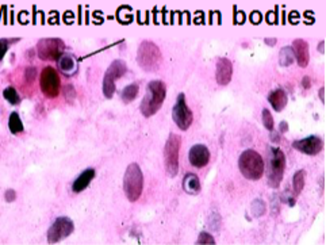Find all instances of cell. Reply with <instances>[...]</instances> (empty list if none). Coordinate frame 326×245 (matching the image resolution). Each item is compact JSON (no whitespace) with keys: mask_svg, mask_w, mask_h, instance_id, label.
<instances>
[{"mask_svg":"<svg viewBox=\"0 0 326 245\" xmlns=\"http://www.w3.org/2000/svg\"><path fill=\"white\" fill-rule=\"evenodd\" d=\"M59 68L65 75H73L77 71V62L75 60V57L69 53H64L59 59Z\"/></svg>","mask_w":326,"mask_h":245,"instance_id":"cell-19","label":"cell"},{"mask_svg":"<svg viewBox=\"0 0 326 245\" xmlns=\"http://www.w3.org/2000/svg\"><path fill=\"white\" fill-rule=\"evenodd\" d=\"M264 42H266L268 46H275L277 42V39L276 38H266L264 39Z\"/></svg>","mask_w":326,"mask_h":245,"instance_id":"cell-33","label":"cell"},{"mask_svg":"<svg viewBox=\"0 0 326 245\" xmlns=\"http://www.w3.org/2000/svg\"><path fill=\"white\" fill-rule=\"evenodd\" d=\"M21 38H14V39H8V38H0V62L4 59L7 50L10 48V45L14 44V42H19Z\"/></svg>","mask_w":326,"mask_h":245,"instance_id":"cell-25","label":"cell"},{"mask_svg":"<svg viewBox=\"0 0 326 245\" xmlns=\"http://www.w3.org/2000/svg\"><path fill=\"white\" fill-rule=\"evenodd\" d=\"M253 23H259L260 22V19H261V17H260V14H259V12H255V14H253Z\"/></svg>","mask_w":326,"mask_h":245,"instance_id":"cell-35","label":"cell"},{"mask_svg":"<svg viewBox=\"0 0 326 245\" xmlns=\"http://www.w3.org/2000/svg\"><path fill=\"white\" fill-rule=\"evenodd\" d=\"M295 60V57H294V50L291 46H286V48H283L280 50V53H279V62H280V65L282 66H290Z\"/></svg>","mask_w":326,"mask_h":245,"instance_id":"cell-23","label":"cell"},{"mask_svg":"<svg viewBox=\"0 0 326 245\" xmlns=\"http://www.w3.org/2000/svg\"><path fill=\"white\" fill-rule=\"evenodd\" d=\"M183 190L190 195H196L201 191L199 178L195 174H185L183 178Z\"/></svg>","mask_w":326,"mask_h":245,"instance_id":"cell-18","label":"cell"},{"mask_svg":"<svg viewBox=\"0 0 326 245\" xmlns=\"http://www.w3.org/2000/svg\"><path fill=\"white\" fill-rule=\"evenodd\" d=\"M286 171V154L280 148H272L268 158L267 179L271 188H279Z\"/></svg>","mask_w":326,"mask_h":245,"instance_id":"cell-5","label":"cell"},{"mask_svg":"<svg viewBox=\"0 0 326 245\" xmlns=\"http://www.w3.org/2000/svg\"><path fill=\"white\" fill-rule=\"evenodd\" d=\"M35 75H37V69L34 68V66H29L28 69H26V73H25V79H26V82L30 84V83H33L35 80Z\"/></svg>","mask_w":326,"mask_h":245,"instance_id":"cell-29","label":"cell"},{"mask_svg":"<svg viewBox=\"0 0 326 245\" xmlns=\"http://www.w3.org/2000/svg\"><path fill=\"white\" fill-rule=\"evenodd\" d=\"M181 145V137L179 134H169L164 147V164L165 171L171 178H175L179 172V151Z\"/></svg>","mask_w":326,"mask_h":245,"instance_id":"cell-6","label":"cell"},{"mask_svg":"<svg viewBox=\"0 0 326 245\" xmlns=\"http://www.w3.org/2000/svg\"><path fill=\"white\" fill-rule=\"evenodd\" d=\"M39 86H41V91H42V93L46 98L55 99L59 96L61 88V80L55 68L46 66L45 69H42L41 76H39Z\"/></svg>","mask_w":326,"mask_h":245,"instance_id":"cell-9","label":"cell"},{"mask_svg":"<svg viewBox=\"0 0 326 245\" xmlns=\"http://www.w3.org/2000/svg\"><path fill=\"white\" fill-rule=\"evenodd\" d=\"M93 178H95V169L93 168H87L86 171H83L82 174L77 176V179L73 182L72 191H73L75 194L83 192V191L87 188L88 185L91 184Z\"/></svg>","mask_w":326,"mask_h":245,"instance_id":"cell-17","label":"cell"},{"mask_svg":"<svg viewBox=\"0 0 326 245\" xmlns=\"http://www.w3.org/2000/svg\"><path fill=\"white\" fill-rule=\"evenodd\" d=\"M261 120H263V125H264V127H266L267 130H269V131L273 130V118H272V114L269 110L268 109L263 110Z\"/></svg>","mask_w":326,"mask_h":245,"instance_id":"cell-27","label":"cell"},{"mask_svg":"<svg viewBox=\"0 0 326 245\" xmlns=\"http://www.w3.org/2000/svg\"><path fill=\"white\" fill-rule=\"evenodd\" d=\"M266 202L261 201V199H256L252 203V213L255 214V217H261L266 214Z\"/></svg>","mask_w":326,"mask_h":245,"instance_id":"cell-26","label":"cell"},{"mask_svg":"<svg viewBox=\"0 0 326 245\" xmlns=\"http://www.w3.org/2000/svg\"><path fill=\"white\" fill-rule=\"evenodd\" d=\"M196 244L214 245L215 244V240H214V237H212L210 233H207V232H202V233L199 234L198 240H196Z\"/></svg>","mask_w":326,"mask_h":245,"instance_id":"cell-28","label":"cell"},{"mask_svg":"<svg viewBox=\"0 0 326 245\" xmlns=\"http://www.w3.org/2000/svg\"><path fill=\"white\" fill-rule=\"evenodd\" d=\"M73 229H75V225L71 218L59 217L48 230V243L49 244L60 243L61 240L66 239L68 236L73 233Z\"/></svg>","mask_w":326,"mask_h":245,"instance_id":"cell-11","label":"cell"},{"mask_svg":"<svg viewBox=\"0 0 326 245\" xmlns=\"http://www.w3.org/2000/svg\"><path fill=\"white\" fill-rule=\"evenodd\" d=\"M3 98L6 99L7 102L12 106H17V104L21 103V96L19 93L17 92V90L14 87H7L4 88L3 91Z\"/></svg>","mask_w":326,"mask_h":245,"instance_id":"cell-24","label":"cell"},{"mask_svg":"<svg viewBox=\"0 0 326 245\" xmlns=\"http://www.w3.org/2000/svg\"><path fill=\"white\" fill-rule=\"evenodd\" d=\"M126 72H127V65L123 60H114L110 64L103 77V95L106 98L111 99L114 96L115 82L125 76Z\"/></svg>","mask_w":326,"mask_h":245,"instance_id":"cell-8","label":"cell"},{"mask_svg":"<svg viewBox=\"0 0 326 245\" xmlns=\"http://www.w3.org/2000/svg\"><path fill=\"white\" fill-rule=\"evenodd\" d=\"M324 92H325V88L322 87L320 90V99H321V102H322V103L325 102V96H324Z\"/></svg>","mask_w":326,"mask_h":245,"instance_id":"cell-36","label":"cell"},{"mask_svg":"<svg viewBox=\"0 0 326 245\" xmlns=\"http://www.w3.org/2000/svg\"><path fill=\"white\" fill-rule=\"evenodd\" d=\"M302 86H303V88H306V90H309L310 86H311V82H310L309 76H304L303 79H302Z\"/></svg>","mask_w":326,"mask_h":245,"instance_id":"cell-31","label":"cell"},{"mask_svg":"<svg viewBox=\"0 0 326 245\" xmlns=\"http://www.w3.org/2000/svg\"><path fill=\"white\" fill-rule=\"evenodd\" d=\"M268 102L272 106V109L277 111V113H280L287 106V92L283 88H276V90H273V91L268 93Z\"/></svg>","mask_w":326,"mask_h":245,"instance_id":"cell-16","label":"cell"},{"mask_svg":"<svg viewBox=\"0 0 326 245\" xmlns=\"http://www.w3.org/2000/svg\"><path fill=\"white\" fill-rule=\"evenodd\" d=\"M279 130H280V133H286V131L288 130L287 122H280V125H279Z\"/></svg>","mask_w":326,"mask_h":245,"instance_id":"cell-32","label":"cell"},{"mask_svg":"<svg viewBox=\"0 0 326 245\" xmlns=\"http://www.w3.org/2000/svg\"><path fill=\"white\" fill-rule=\"evenodd\" d=\"M172 120L180 130H188L190 126L192 125L194 114L188 107L187 102H185L184 93H179V96H178V100H176L174 109H172Z\"/></svg>","mask_w":326,"mask_h":245,"instance_id":"cell-10","label":"cell"},{"mask_svg":"<svg viewBox=\"0 0 326 245\" xmlns=\"http://www.w3.org/2000/svg\"><path fill=\"white\" fill-rule=\"evenodd\" d=\"M324 48H325V41H321L320 45H318V52H320L321 55L325 53V49H324Z\"/></svg>","mask_w":326,"mask_h":245,"instance_id":"cell-34","label":"cell"},{"mask_svg":"<svg viewBox=\"0 0 326 245\" xmlns=\"http://www.w3.org/2000/svg\"><path fill=\"white\" fill-rule=\"evenodd\" d=\"M304 178H306V172L304 169H299L296 174L294 175L293 178V190L295 195H299L304 187Z\"/></svg>","mask_w":326,"mask_h":245,"instance_id":"cell-22","label":"cell"},{"mask_svg":"<svg viewBox=\"0 0 326 245\" xmlns=\"http://www.w3.org/2000/svg\"><path fill=\"white\" fill-rule=\"evenodd\" d=\"M238 168L245 179L259 180L264 174V160L259 152L253 149H246L239 154Z\"/></svg>","mask_w":326,"mask_h":245,"instance_id":"cell-2","label":"cell"},{"mask_svg":"<svg viewBox=\"0 0 326 245\" xmlns=\"http://www.w3.org/2000/svg\"><path fill=\"white\" fill-rule=\"evenodd\" d=\"M137 62L145 72H156L163 64V55L158 46L152 41H144L138 46Z\"/></svg>","mask_w":326,"mask_h":245,"instance_id":"cell-3","label":"cell"},{"mask_svg":"<svg viewBox=\"0 0 326 245\" xmlns=\"http://www.w3.org/2000/svg\"><path fill=\"white\" fill-rule=\"evenodd\" d=\"M4 199H6V202H8V203L15 201V199H17V192H15V190H12V188L7 190L6 192H4Z\"/></svg>","mask_w":326,"mask_h":245,"instance_id":"cell-30","label":"cell"},{"mask_svg":"<svg viewBox=\"0 0 326 245\" xmlns=\"http://www.w3.org/2000/svg\"><path fill=\"white\" fill-rule=\"evenodd\" d=\"M142 190H144V174L138 164L131 163L126 168L123 176V191L126 198L130 202H137L142 195Z\"/></svg>","mask_w":326,"mask_h":245,"instance_id":"cell-4","label":"cell"},{"mask_svg":"<svg viewBox=\"0 0 326 245\" xmlns=\"http://www.w3.org/2000/svg\"><path fill=\"white\" fill-rule=\"evenodd\" d=\"M165 96H167V87L161 80L149 82L147 87V93L142 99L141 104H140L141 114L145 118L153 117L158 110L161 109L164 100H165Z\"/></svg>","mask_w":326,"mask_h":245,"instance_id":"cell-1","label":"cell"},{"mask_svg":"<svg viewBox=\"0 0 326 245\" xmlns=\"http://www.w3.org/2000/svg\"><path fill=\"white\" fill-rule=\"evenodd\" d=\"M138 92H140L138 84L133 83V84H129V86H126V87L122 90L120 98H122V100H123L125 103H130V102H133V100L137 98Z\"/></svg>","mask_w":326,"mask_h":245,"instance_id":"cell-20","label":"cell"},{"mask_svg":"<svg viewBox=\"0 0 326 245\" xmlns=\"http://www.w3.org/2000/svg\"><path fill=\"white\" fill-rule=\"evenodd\" d=\"M188 160L190 164L195 168H203L206 167L208 161H210V151L206 145L203 144H196L190 149V154H188Z\"/></svg>","mask_w":326,"mask_h":245,"instance_id":"cell-13","label":"cell"},{"mask_svg":"<svg viewBox=\"0 0 326 245\" xmlns=\"http://www.w3.org/2000/svg\"><path fill=\"white\" fill-rule=\"evenodd\" d=\"M293 50H294V57L298 62L299 66L306 68L309 65L310 61V52H309V44L302 38L294 39L293 42Z\"/></svg>","mask_w":326,"mask_h":245,"instance_id":"cell-15","label":"cell"},{"mask_svg":"<svg viewBox=\"0 0 326 245\" xmlns=\"http://www.w3.org/2000/svg\"><path fill=\"white\" fill-rule=\"evenodd\" d=\"M293 148L299 152L309 154V156H317L324 149V141L318 136H309L302 140H296L293 142Z\"/></svg>","mask_w":326,"mask_h":245,"instance_id":"cell-12","label":"cell"},{"mask_svg":"<svg viewBox=\"0 0 326 245\" xmlns=\"http://www.w3.org/2000/svg\"><path fill=\"white\" fill-rule=\"evenodd\" d=\"M8 129H10L12 134H19V133H22V131L25 130L23 122L22 120H21V115L15 113V111L10 114V118H8Z\"/></svg>","mask_w":326,"mask_h":245,"instance_id":"cell-21","label":"cell"},{"mask_svg":"<svg viewBox=\"0 0 326 245\" xmlns=\"http://www.w3.org/2000/svg\"><path fill=\"white\" fill-rule=\"evenodd\" d=\"M233 76V65L232 61L226 57H221L217 60V69H215V80L219 86H228L232 82Z\"/></svg>","mask_w":326,"mask_h":245,"instance_id":"cell-14","label":"cell"},{"mask_svg":"<svg viewBox=\"0 0 326 245\" xmlns=\"http://www.w3.org/2000/svg\"><path fill=\"white\" fill-rule=\"evenodd\" d=\"M64 50L65 44L61 38H42L37 44V55L44 61H59Z\"/></svg>","mask_w":326,"mask_h":245,"instance_id":"cell-7","label":"cell"}]
</instances>
